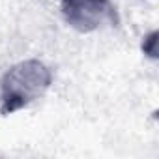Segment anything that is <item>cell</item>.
Segmentation results:
<instances>
[{
  "mask_svg": "<svg viewBox=\"0 0 159 159\" xmlns=\"http://www.w3.org/2000/svg\"><path fill=\"white\" fill-rule=\"evenodd\" d=\"M51 79L47 66L38 60H26L13 66L0 83V111L13 112L26 107L49 88Z\"/></svg>",
  "mask_w": 159,
  "mask_h": 159,
  "instance_id": "1",
  "label": "cell"
},
{
  "mask_svg": "<svg viewBox=\"0 0 159 159\" xmlns=\"http://www.w3.org/2000/svg\"><path fill=\"white\" fill-rule=\"evenodd\" d=\"M109 0H62V13L69 26L90 32L112 17Z\"/></svg>",
  "mask_w": 159,
  "mask_h": 159,
  "instance_id": "2",
  "label": "cell"
}]
</instances>
